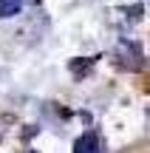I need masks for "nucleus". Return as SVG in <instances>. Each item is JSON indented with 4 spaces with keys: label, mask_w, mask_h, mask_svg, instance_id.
I'll return each mask as SVG.
<instances>
[{
    "label": "nucleus",
    "mask_w": 150,
    "mask_h": 153,
    "mask_svg": "<svg viewBox=\"0 0 150 153\" xmlns=\"http://www.w3.org/2000/svg\"><path fill=\"white\" fill-rule=\"evenodd\" d=\"M74 153H102L99 136H96V133H82V136L74 142Z\"/></svg>",
    "instance_id": "1"
},
{
    "label": "nucleus",
    "mask_w": 150,
    "mask_h": 153,
    "mask_svg": "<svg viewBox=\"0 0 150 153\" xmlns=\"http://www.w3.org/2000/svg\"><path fill=\"white\" fill-rule=\"evenodd\" d=\"M23 0H0V17H14L20 14Z\"/></svg>",
    "instance_id": "2"
}]
</instances>
